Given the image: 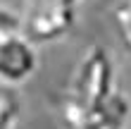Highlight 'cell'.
<instances>
[{
	"label": "cell",
	"instance_id": "cell-8",
	"mask_svg": "<svg viewBox=\"0 0 131 129\" xmlns=\"http://www.w3.org/2000/svg\"><path fill=\"white\" fill-rule=\"evenodd\" d=\"M119 3H124V5H129V7H131V0H119Z\"/></svg>",
	"mask_w": 131,
	"mask_h": 129
},
{
	"label": "cell",
	"instance_id": "cell-3",
	"mask_svg": "<svg viewBox=\"0 0 131 129\" xmlns=\"http://www.w3.org/2000/svg\"><path fill=\"white\" fill-rule=\"evenodd\" d=\"M38 70V50L21 31H10L0 38V81L5 86H19Z\"/></svg>",
	"mask_w": 131,
	"mask_h": 129
},
{
	"label": "cell",
	"instance_id": "cell-2",
	"mask_svg": "<svg viewBox=\"0 0 131 129\" xmlns=\"http://www.w3.org/2000/svg\"><path fill=\"white\" fill-rule=\"evenodd\" d=\"M76 19V7L52 5L43 0H24L21 14V34L31 43H55L69 34Z\"/></svg>",
	"mask_w": 131,
	"mask_h": 129
},
{
	"label": "cell",
	"instance_id": "cell-5",
	"mask_svg": "<svg viewBox=\"0 0 131 129\" xmlns=\"http://www.w3.org/2000/svg\"><path fill=\"white\" fill-rule=\"evenodd\" d=\"M114 29H117L119 41L124 43V48L131 53V7L124 3H117L114 7Z\"/></svg>",
	"mask_w": 131,
	"mask_h": 129
},
{
	"label": "cell",
	"instance_id": "cell-1",
	"mask_svg": "<svg viewBox=\"0 0 131 129\" xmlns=\"http://www.w3.org/2000/svg\"><path fill=\"white\" fill-rule=\"evenodd\" d=\"M131 115V98L114 88V62L100 43L79 57L60 103L64 129H122Z\"/></svg>",
	"mask_w": 131,
	"mask_h": 129
},
{
	"label": "cell",
	"instance_id": "cell-6",
	"mask_svg": "<svg viewBox=\"0 0 131 129\" xmlns=\"http://www.w3.org/2000/svg\"><path fill=\"white\" fill-rule=\"evenodd\" d=\"M10 31H21V17L0 5V38Z\"/></svg>",
	"mask_w": 131,
	"mask_h": 129
},
{
	"label": "cell",
	"instance_id": "cell-7",
	"mask_svg": "<svg viewBox=\"0 0 131 129\" xmlns=\"http://www.w3.org/2000/svg\"><path fill=\"white\" fill-rule=\"evenodd\" d=\"M43 3H52V5H64V7H76L81 0H43Z\"/></svg>",
	"mask_w": 131,
	"mask_h": 129
},
{
	"label": "cell",
	"instance_id": "cell-4",
	"mask_svg": "<svg viewBox=\"0 0 131 129\" xmlns=\"http://www.w3.org/2000/svg\"><path fill=\"white\" fill-rule=\"evenodd\" d=\"M19 120V96L12 86L0 84V129H14Z\"/></svg>",
	"mask_w": 131,
	"mask_h": 129
}]
</instances>
